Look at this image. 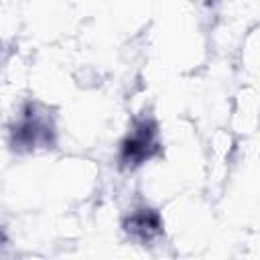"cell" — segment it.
<instances>
[{
	"instance_id": "1",
	"label": "cell",
	"mask_w": 260,
	"mask_h": 260,
	"mask_svg": "<svg viewBox=\"0 0 260 260\" xmlns=\"http://www.w3.org/2000/svg\"><path fill=\"white\" fill-rule=\"evenodd\" d=\"M55 122L51 112L37 104H24L10 126V146L18 152H32L39 148H51L55 144Z\"/></svg>"
},
{
	"instance_id": "2",
	"label": "cell",
	"mask_w": 260,
	"mask_h": 260,
	"mask_svg": "<svg viewBox=\"0 0 260 260\" xmlns=\"http://www.w3.org/2000/svg\"><path fill=\"white\" fill-rule=\"evenodd\" d=\"M160 152V140H158V126L150 116L136 118L132 122V128L120 142L118 150V167L120 169H138L144 162H148L152 156Z\"/></svg>"
},
{
	"instance_id": "3",
	"label": "cell",
	"mask_w": 260,
	"mask_h": 260,
	"mask_svg": "<svg viewBox=\"0 0 260 260\" xmlns=\"http://www.w3.org/2000/svg\"><path fill=\"white\" fill-rule=\"evenodd\" d=\"M124 232L138 244L146 246L152 244L156 238L162 236V219L158 215V211L150 209V207H136L132 209L124 221H122Z\"/></svg>"
}]
</instances>
